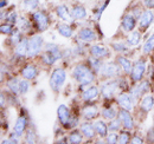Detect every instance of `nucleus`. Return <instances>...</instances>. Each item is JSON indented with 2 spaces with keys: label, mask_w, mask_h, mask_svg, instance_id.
<instances>
[{
  "label": "nucleus",
  "mask_w": 154,
  "mask_h": 144,
  "mask_svg": "<svg viewBox=\"0 0 154 144\" xmlns=\"http://www.w3.org/2000/svg\"><path fill=\"white\" fill-rule=\"evenodd\" d=\"M72 77L81 85H89L95 80V71L85 64H78L72 69Z\"/></svg>",
  "instance_id": "f257e3e1"
},
{
  "label": "nucleus",
  "mask_w": 154,
  "mask_h": 144,
  "mask_svg": "<svg viewBox=\"0 0 154 144\" xmlns=\"http://www.w3.org/2000/svg\"><path fill=\"white\" fill-rule=\"evenodd\" d=\"M65 79H66V73L63 69L58 68V69H55L51 76H50V88L55 92H59V90L62 89V86L64 85L65 83Z\"/></svg>",
  "instance_id": "f03ea898"
},
{
  "label": "nucleus",
  "mask_w": 154,
  "mask_h": 144,
  "mask_svg": "<svg viewBox=\"0 0 154 144\" xmlns=\"http://www.w3.org/2000/svg\"><path fill=\"white\" fill-rule=\"evenodd\" d=\"M43 44H44V39L40 36L31 37V38L29 39V51H27V56H29L30 58L36 57V56L42 51Z\"/></svg>",
  "instance_id": "7ed1b4c3"
},
{
  "label": "nucleus",
  "mask_w": 154,
  "mask_h": 144,
  "mask_svg": "<svg viewBox=\"0 0 154 144\" xmlns=\"http://www.w3.org/2000/svg\"><path fill=\"white\" fill-rule=\"evenodd\" d=\"M121 73V66L119 65V63H107L103 64L101 74L108 79H113L115 77H119Z\"/></svg>",
  "instance_id": "20e7f679"
},
{
  "label": "nucleus",
  "mask_w": 154,
  "mask_h": 144,
  "mask_svg": "<svg viewBox=\"0 0 154 144\" xmlns=\"http://www.w3.org/2000/svg\"><path fill=\"white\" fill-rule=\"evenodd\" d=\"M119 88H120L119 82L110 79V80H108V82H106V83H103L101 85V93H102V96L104 98L109 99V98H112L115 94Z\"/></svg>",
  "instance_id": "39448f33"
},
{
  "label": "nucleus",
  "mask_w": 154,
  "mask_h": 144,
  "mask_svg": "<svg viewBox=\"0 0 154 144\" xmlns=\"http://www.w3.org/2000/svg\"><path fill=\"white\" fill-rule=\"evenodd\" d=\"M32 18H33V21H35V24H36V26H37L39 31H45L50 25V19L48 17V14L43 11L35 12Z\"/></svg>",
  "instance_id": "423d86ee"
},
{
  "label": "nucleus",
  "mask_w": 154,
  "mask_h": 144,
  "mask_svg": "<svg viewBox=\"0 0 154 144\" xmlns=\"http://www.w3.org/2000/svg\"><path fill=\"white\" fill-rule=\"evenodd\" d=\"M145 70H146V62L145 59H139L134 65H133V70H132V79L134 82H140L142 78H143V74H145Z\"/></svg>",
  "instance_id": "0eeeda50"
},
{
  "label": "nucleus",
  "mask_w": 154,
  "mask_h": 144,
  "mask_svg": "<svg viewBox=\"0 0 154 144\" xmlns=\"http://www.w3.org/2000/svg\"><path fill=\"white\" fill-rule=\"evenodd\" d=\"M135 100L133 99L131 93H120L117 96V104L121 106V109L128 110V111H133L134 109Z\"/></svg>",
  "instance_id": "6e6552de"
},
{
  "label": "nucleus",
  "mask_w": 154,
  "mask_h": 144,
  "mask_svg": "<svg viewBox=\"0 0 154 144\" xmlns=\"http://www.w3.org/2000/svg\"><path fill=\"white\" fill-rule=\"evenodd\" d=\"M119 118L121 119V122H122V125L125 129H127V130H132L133 128H134V119H133V117H132V115L129 113V111L128 110H125V109H121L120 111H119Z\"/></svg>",
  "instance_id": "1a4fd4ad"
},
{
  "label": "nucleus",
  "mask_w": 154,
  "mask_h": 144,
  "mask_svg": "<svg viewBox=\"0 0 154 144\" xmlns=\"http://www.w3.org/2000/svg\"><path fill=\"white\" fill-rule=\"evenodd\" d=\"M148 90H149V84H148V82H141V83L136 84L134 88L131 90L129 93L132 94L133 99L136 102L142 94H145L146 92H148Z\"/></svg>",
  "instance_id": "9d476101"
},
{
  "label": "nucleus",
  "mask_w": 154,
  "mask_h": 144,
  "mask_svg": "<svg viewBox=\"0 0 154 144\" xmlns=\"http://www.w3.org/2000/svg\"><path fill=\"white\" fill-rule=\"evenodd\" d=\"M154 20V13L149 10H145L139 19V26L141 30H146L151 26V24Z\"/></svg>",
  "instance_id": "9b49d317"
},
{
  "label": "nucleus",
  "mask_w": 154,
  "mask_h": 144,
  "mask_svg": "<svg viewBox=\"0 0 154 144\" xmlns=\"http://www.w3.org/2000/svg\"><path fill=\"white\" fill-rule=\"evenodd\" d=\"M90 53L96 58L104 59V58H108L110 56V51L108 47H106L103 45H94L90 47Z\"/></svg>",
  "instance_id": "f8f14e48"
},
{
  "label": "nucleus",
  "mask_w": 154,
  "mask_h": 144,
  "mask_svg": "<svg viewBox=\"0 0 154 144\" xmlns=\"http://www.w3.org/2000/svg\"><path fill=\"white\" fill-rule=\"evenodd\" d=\"M78 39L82 40V41H85V43H91V41H95L96 40V33L94 32V30L88 28V27H84V28L79 30V32H78Z\"/></svg>",
  "instance_id": "ddd939ff"
},
{
  "label": "nucleus",
  "mask_w": 154,
  "mask_h": 144,
  "mask_svg": "<svg viewBox=\"0 0 154 144\" xmlns=\"http://www.w3.org/2000/svg\"><path fill=\"white\" fill-rule=\"evenodd\" d=\"M136 20L137 19L135 18L133 14H126L123 18H122V21H121V25H122V28L127 32H132L134 31L135 26H136Z\"/></svg>",
  "instance_id": "4468645a"
},
{
  "label": "nucleus",
  "mask_w": 154,
  "mask_h": 144,
  "mask_svg": "<svg viewBox=\"0 0 154 144\" xmlns=\"http://www.w3.org/2000/svg\"><path fill=\"white\" fill-rule=\"evenodd\" d=\"M57 115H58V119H59V122H60L63 125H66L68 122H69L70 118H71V116H70V110L68 109L66 105H64V104H62V105L58 106Z\"/></svg>",
  "instance_id": "2eb2a0df"
},
{
  "label": "nucleus",
  "mask_w": 154,
  "mask_h": 144,
  "mask_svg": "<svg viewBox=\"0 0 154 144\" xmlns=\"http://www.w3.org/2000/svg\"><path fill=\"white\" fill-rule=\"evenodd\" d=\"M26 125H27V118L25 116H19L16 124H14V128H13V132L20 137L23 136V134L25 132V129H26Z\"/></svg>",
  "instance_id": "dca6fc26"
},
{
  "label": "nucleus",
  "mask_w": 154,
  "mask_h": 144,
  "mask_svg": "<svg viewBox=\"0 0 154 144\" xmlns=\"http://www.w3.org/2000/svg\"><path fill=\"white\" fill-rule=\"evenodd\" d=\"M79 130L83 134V136H85L87 138H93L96 134V130H95V126L94 124L89 123V122H84L79 125Z\"/></svg>",
  "instance_id": "f3484780"
},
{
  "label": "nucleus",
  "mask_w": 154,
  "mask_h": 144,
  "mask_svg": "<svg viewBox=\"0 0 154 144\" xmlns=\"http://www.w3.org/2000/svg\"><path fill=\"white\" fill-rule=\"evenodd\" d=\"M56 14L58 16V18L64 20V21H71L72 20L71 12H69V10H68V7L65 5H59V6H57Z\"/></svg>",
  "instance_id": "a211bd4d"
},
{
  "label": "nucleus",
  "mask_w": 154,
  "mask_h": 144,
  "mask_svg": "<svg viewBox=\"0 0 154 144\" xmlns=\"http://www.w3.org/2000/svg\"><path fill=\"white\" fill-rule=\"evenodd\" d=\"M117 63H119V65L121 66V69L123 70V72L126 74H131L132 73L133 65H132V63H131V60L128 58H126L123 56H119L117 57Z\"/></svg>",
  "instance_id": "6ab92c4d"
},
{
  "label": "nucleus",
  "mask_w": 154,
  "mask_h": 144,
  "mask_svg": "<svg viewBox=\"0 0 154 144\" xmlns=\"http://www.w3.org/2000/svg\"><path fill=\"white\" fill-rule=\"evenodd\" d=\"M21 76L24 77V79H27V80H31L33 78H36L37 76V68L35 65H26L23 71H21Z\"/></svg>",
  "instance_id": "aec40b11"
},
{
  "label": "nucleus",
  "mask_w": 154,
  "mask_h": 144,
  "mask_svg": "<svg viewBox=\"0 0 154 144\" xmlns=\"http://www.w3.org/2000/svg\"><path fill=\"white\" fill-rule=\"evenodd\" d=\"M71 16H72V19H77V20L85 19L87 18V10L82 5H76L71 10Z\"/></svg>",
  "instance_id": "412c9836"
},
{
  "label": "nucleus",
  "mask_w": 154,
  "mask_h": 144,
  "mask_svg": "<svg viewBox=\"0 0 154 144\" xmlns=\"http://www.w3.org/2000/svg\"><path fill=\"white\" fill-rule=\"evenodd\" d=\"M29 51V39L23 38L16 47V54L18 57H25Z\"/></svg>",
  "instance_id": "4be33fe9"
},
{
  "label": "nucleus",
  "mask_w": 154,
  "mask_h": 144,
  "mask_svg": "<svg viewBox=\"0 0 154 144\" xmlns=\"http://www.w3.org/2000/svg\"><path fill=\"white\" fill-rule=\"evenodd\" d=\"M94 126H95L96 134L100 137H107V136H108L109 128H108V125H107L103 121H97V122H95Z\"/></svg>",
  "instance_id": "5701e85b"
},
{
  "label": "nucleus",
  "mask_w": 154,
  "mask_h": 144,
  "mask_svg": "<svg viewBox=\"0 0 154 144\" xmlns=\"http://www.w3.org/2000/svg\"><path fill=\"white\" fill-rule=\"evenodd\" d=\"M98 89H97L96 86H90V88H88L85 91H83V93H82V98L84 99V100H93V99H95L97 98V96H98Z\"/></svg>",
  "instance_id": "b1692460"
},
{
  "label": "nucleus",
  "mask_w": 154,
  "mask_h": 144,
  "mask_svg": "<svg viewBox=\"0 0 154 144\" xmlns=\"http://www.w3.org/2000/svg\"><path fill=\"white\" fill-rule=\"evenodd\" d=\"M153 105H154L153 96H151V94H146V96L142 98V100H141V109H142L145 112H148V111L152 110Z\"/></svg>",
  "instance_id": "393cba45"
},
{
  "label": "nucleus",
  "mask_w": 154,
  "mask_h": 144,
  "mask_svg": "<svg viewBox=\"0 0 154 144\" xmlns=\"http://www.w3.org/2000/svg\"><path fill=\"white\" fill-rule=\"evenodd\" d=\"M101 60H102V59L96 58V57H94V56H91V57L89 58V65H90V68L95 71V73H101V71H102L103 64H102Z\"/></svg>",
  "instance_id": "a878e982"
},
{
  "label": "nucleus",
  "mask_w": 154,
  "mask_h": 144,
  "mask_svg": "<svg viewBox=\"0 0 154 144\" xmlns=\"http://www.w3.org/2000/svg\"><path fill=\"white\" fill-rule=\"evenodd\" d=\"M141 41V33L139 31H132V33L127 38L128 46H137Z\"/></svg>",
  "instance_id": "bb28decb"
},
{
  "label": "nucleus",
  "mask_w": 154,
  "mask_h": 144,
  "mask_svg": "<svg viewBox=\"0 0 154 144\" xmlns=\"http://www.w3.org/2000/svg\"><path fill=\"white\" fill-rule=\"evenodd\" d=\"M57 31L62 37H65V38L72 37V28L68 24H59L57 26Z\"/></svg>",
  "instance_id": "cd10ccee"
},
{
  "label": "nucleus",
  "mask_w": 154,
  "mask_h": 144,
  "mask_svg": "<svg viewBox=\"0 0 154 144\" xmlns=\"http://www.w3.org/2000/svg\"><path fill=\"white\" fill-rule=\"evenodd\" d=\"M97 115H98V109L95 105H89L83 109V116L87 119H94Z\"/></svg>",
  "instance_id": "c85d7f7f"
},
{
  "label": "nucleus",
  "mask_w": 154,
  "mask_h": 144,
  "mask_svg": "<svg viewBox=\"0 0 154 144\" xmlns=\"http://www.w3.org/2000/svg\"><path fill=\"white\" fill-rule=\"evenodd\" d=\"M7 86H8L10 90L12 91V93H14V94L19 93V82H18L17 78H14V77L10 78L8 82H7Z\"/></svg>",
  "instance_id": "c756f323"
},
{
  "label": "nucleus",
  "mask_w": 154,
  "mask_h": 144,
  "mask_svg": "<svg viewBox=\"0 0 154 144\" xmlns=\"http://www.w3.org/2000/svg\"><path fill=\"white\" fill-rule=\"evenodd\" d=\"M153 50H154V34H152V36L147 39V41L145 43V45L142 47V51H143L145 54H148L149 52H152Z\"/></svg>",
  "instance_id": "7c9ffc66"
},
{
  "label": "nucleus",
  "mask_w": 154,
  "mask_h": 144,
  "mask_svg": "<svg viewBox=\"0 0 154 144\" xmlns=\"http://www.w3.org/2000/svg\"><path fill=\"white\" fill-rule=\"evenodd\" d=\"M82 135H83V134L81 132V130H79V131H74V132H71L70 136H69V142L74 144L82 143V141H83Z\"/></svg>",
  "instance_id": "2f4dec72"
},
{
  "label": "nucleus",
  "mask_w": 154,
  "mask_h": 144,
  "mask_svg": "<svg viewBox=\"0 0 154 144\" xmlns=\"http://www.w3.org/2000/svg\"><path fill=\"white\" fill-rule=\"evenodd\" d=\"M117 115H119V112H117L114 108L103 109V111H102V116H103L106 119H114Z\"/></svg>",
  "instance_id": "473e14b6"
},
{
  "label": "nucleus",
  "mask_w": 154,
  "mask_h": 144,
  "mask_svg": "<svg viewBox=\"0 0 154 144\" xmlns=\"http://www.w3.org/2000/svg\"><path fill=\"white\" fill-rule=\"evenodd\" d=\"M42 59H43V62L45 63V64H48V65H52L54 63H56L58 59L54 56L52 53H50V52H48V51H44V53L42 56Z\"/></svg>",
  "instance_id": "72a5a7b5"
},
{
  "label": "nucleus",
  "mask_w": 154,
  "mask_h": 144,
  "mask_svg": "<svg viewBox=\"0 0 154 144\" xmlns=\"http://www.w3.org/2000/svg\"><path fill=\"white\" fill-rule=\"evenodd\" d=\"M18 27H19L20 31H23V32H27L29 30H30V27H31V24H30V21L27 20L26 18H20L18 20Z\"/></svg>",
  "instance_id": "f704fd0d"
},
{
  "label": "nucleus",
  "mask_w": 154,
  "mask_h": 144,
  "mask_svg": "<svg viewBox=\"0 0 154 144\" xmlns=\"http://www.w3.org/2000/svg\"><path fill=\"white\" fill-rule=\"evenodd\" d=\"M23 5H24V8L29 10V11H32V10H36L38 7L39 1L38 0H24Z\"/></svg>",
  "instance_id": "c9c22d12"
},
{
  "label": "nucleus",
  "mask_w": 154,
  "mask_h": 144,
  "mask_svg": "<svg viewBox=\"0 0 154 144\" xmlns=\"http://www.w3.org/2000/svg\"><path fill=\"white\" fill-rule=\"evenodd\" d=\"M121 125H122L121 119L120 118H114V119H110V123H109L108 128H109L110 131H119Z\"/></svg>",
  "instance_id": "e433bc0d"
},
{
  "label": "nucleus",
  "mask_w": 154,
  "mask_h": 144,
  "mask_svg": "<svg viewBox=\"0 0 154 144\" xmlns=\"http://www.w3.org/2000/svg\"><path fill=\"white\" fill-rule=\"evenodd\" d=\"M0 31L4 34H12L13 33V24H10V22L2 24L0 27Z\"/></svg>",
  "instance_id": "4c0bfd02"
},
{
  "label": "nucleus",
  "mask_w": 154,
  "mask_h": 144,
  "mask_svg": "<svg viewBox=\"0 0 154 144\" xmlns=\"http://www.w3.org/2000/svg\"><path fill=\"white\" fill-rule=\"evenodd\" d=\"M112 46H113V49L115 50L116 52H119V53H123V52H126L128 50V47H127L128 45H125L123 43H113Z\"/></svg>",
  "instance_id": "58836bf2"
},
{
  "label": "nucleus",
  "mask_w": 154,
  "mask_h": 144,
  "mask_svg": "<svg viewBox=\"0 0 154 144\" xmlns=\"http://www.w3.org/2000/svg\"><path fill=\"white\" fill-rule=\"evenodd\" d=\"M30 89V84L27 82V79H24V80H20L19 82V93L21 94H25Z\"/></svg>",
  "instance_id": "ea45409f"
},
{
  "label": "nucleus",
  "mask_w": 154,
  "mask_h": 144,
  "mask_svg": "<svg viewBox=\"0 0 154 144\" xmlns=\"http://www.w3.org/2000/svg\"><path fill=\"white\" fill-rule=\"evenodd\" d=\"M25 138H26V142L27 143H35L36 142V134H35V131L32 129H29L26 131Z\"/></svg>",
  "instance_id": "a19ab883"
},
{
  "label": "nucleus",
  "mask_w": 154,
  "mask_h": 144,
  "mask_svg": "<svg viewBox=\"0 0 154 144\" xmlns=\"http://www.w3.org/2000/svg\"><path fill=\"white\" fill-rule=\"evenodd\" d=\"M119 143L126 144L129 143V132L128 131H122L119 136Z\"/></svg>",
  "instance_id": "79ce46f5"
},
{
  "label": "nucleus",
  "mask_w": 154,
  "mask_h": 144,
  "mask_svg": "<svg viewBox=\"0 0 154 144\" xmlns=\"http://www.w3.org/2000/svg\"><path fill=\"white\" fill-rule=\"evenodd\" d=\"M108 143L110 144H114V143H119V135L115 134V131H112V134L108 135V138H107Z\"/></svg>",
  "instance_id": "37998d69"
},
{
  "label": "nucleus",
  "mask_w": 154,
  "mask_h": 144,
  "mask_svg": "<svg viewBox=\"0 0 154 144\" xmlns=\"http://www.w3.org/2000/svg\"><path fill=\"white\" fill-rule=\"evenodd\" d=\"M21 39H23V38H21L19 32H16V33L13 32V33H12V36H11V41H12V44H13V45H18Z\"/></svg>",
  "instance_id": "c03bdc74"
},
{
  "label": "nucleus",
  "mask_w": 154,
  "mask_h": 144,
  "mask_svg": "<svg viewBox=\"0 0 154 144\" xmlns=\"http://www.w3.org/2000/svg\"><path fill=\"white\" fill-rule=\"evenodd\" d=\"M7 22H10V24H16V22H18V18H17V13H16V12H12V13L10 14V17H7Z\"/></svg>",
  "instance_id": "a18cd8bd"
},
{
  "label": "nucleus",
  "mask_w": 154,
  "mask_h": 144,
  "mask_svg": "<svg viewBox=\"0 0 154 144\" xmlns=\"http://www.w3.org/2000/svg\"><path fill=\"white\" fill-rule=\"evenodd\" d=\"M143 4L148 8H154V0H143Z\"/></svg>",
  "instance_id": "49530a36"
},
{
  "label": "nucleus",
  "mask_w": 154,
  "mask_h": 144,
  "mask_svg": "<svg viewBox=\"0 0 154 144\" xmlns=\"http://www.w3.org/2000/svg\"><path fill=\"white\" fill-rule=\"evenodd\" d=\"M131 143H142V140H141V137H137V136H135L133 137V140L131 141Z\"/></svg>",
  "instance_id": "de8ad7c7"
},
{
  "label": "nucleus",
  "mask_w": 154,
  "mask_h": 144,
  "mask_svg": "<svg viewBox=\"0 0 154 144\" xmlns=\"http://www.w3.org/2000/svg\"><path fill=\"white\" fill-rule=\"evenodd\" d=\"M4 105H5V96L4 93H1V106L4 108Z\"/></svg>",
  "instance_id": "09e8293b"
}]
</instances>
